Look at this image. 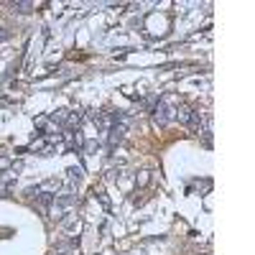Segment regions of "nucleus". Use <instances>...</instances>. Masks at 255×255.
Here are the masks:
<instances>
[{"instance_id":"20e7f679","label":"nucleus","mask_w":255,"mask_h":255,"mask_svg":"<svg viewBox=\"0 0 255 255\" xmlns=\"http://www.w3.org/2000/svg\"><path fill=\"white\" fill-rule=\"evenodd\" d=\"M179 123H189V118H192V107H186V105H181V107H176V115H174Z\"/></svg>"},{"instance_id":"f03ea898","label":"nucleus","mask_w":255,"mask_h":255,"mask_svg":"<svg viewBox=\"0 0 255 255\" xmlns=\"http://www.w3.org/2000/svg\"><path fill=\"white\" fill-rule=\"evenodd\" d=\"M186 125H189V130L196 133V136L207 130V128H204V115L199 113V110H192V118H189V123H186Z\"/></svg>"},{"instance_id":"9d476101","label":"nucleus","mask_w":255,"mask_h":255,"mask_svg":"<svg viewBox=\"0 0 255 255\" xmlns=\"http://www.w3.org/2000/svg\"><path fill=\"white\" fill-rule=\"evenodd\" d=\"M3 39H8V33H5L3 28H0V41H3Z\"/></svg>"},{"instance_id":"7ed1b4c3","label":"nucleus","mask_w":255,"mask_h":255,"mask_svg":"<svg viewBox=\"0 0 255 255\" xmlns=\"http://www.w3.org/2000/svg\"><path fill=\"white\" fill-rule=\"evenodd\" d=\"M123 136H125V125H113L110 128V136H107L110 146H118V143L123 140Z\"/></svg>"},{"instance_id":"423d86ee","label":"nucleus","mask_w":255,"mask_h":255,"mask_svg":"<svg viewBox=\"0 0 255 255\" xmlns=\"http://www.w3.org/2000/svg\"><path fill=\"white\" fill-rule=\"evenodd\" d=\"M82 148L92 156V153H97V151H99V143H95V140H84V146H82Z\"/></svg>"},{"instance_id":"39448f33","label":"nucleus","mask_w":255,"mask_h":255,"mask_svg":"<svg viewBox=\"0 0 255 255\" xmlns=\"http://www.w3.org/2000/svg\"><path fill=\"white\" fill-rule=\"evenodd\" d=\"M66 174H69L72 181H79V179H82V166H72V169L66 171Z\"/></svg>"},{"instance_id":"f257e3e1","label":"nucleus","mask_w":255,"mask_h":255,"mask_svg":"<svg viewBox=\"0 0 255 255\" xmlns=\"http://www.w3.org/2000/svg\"><path fill=\"white\" fill-rule=\"evenodd\" d=\"M174 115H176V107H171L166 99H158L156 110H153V120H156L158 125H166V123H171V120H174Z\"/></svg>"},{"instance_id":"0eeeda50","label":"nucleus","mask_w":255,"mask_h":255,"mask_svg":"<svg viewBox=\"0 0 255 255\" xmlns=\"http://www.w3.org/2000/svg\"><path fill=\"white\" fill-rule=\"evenodd\" d=\"M10 8H16L18 13H28V10H31V3H10Z\"/></svg>"},{"instance_id":"6e6552de","label":"nucleus","mask_w":255,"mask_h":255,"mask_svg":"<svg viewBox=\"0 0 255 255\" xmlns=\"http://www.w3.org/2000/svg\"><path fill=\"white\" fill-rule=\"evenodd\" d=\"M5 169H13V161H10V158H0V171H5Z\"/></svg>"},{"instance_id":"1a4fd4ad","label":"nucleus","mask_w":255,"mask_h":255,"mask_svg":"<svg viewBox=\"0 0 255 255\" xmlns=\"http://www.w3.org/2000/svg\"><path fill=\"white\" fill-rule=\"evenodd\" d=\"M54 255H72V250L69 248H57V250H54Z\"/></svg>"}]
</instances>
